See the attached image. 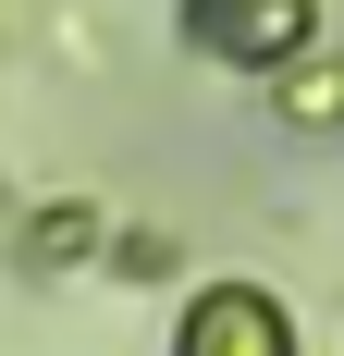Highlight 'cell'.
I'll return each instance as SVG.
<instances>
[{"instance_id":"cell-1","label":"cell","mask_w":344,"mask_h":356,"mask_svg":"<svg viewBox=\"0 0 344 356\" xmlns=\"http://www.w3.org/2000/svg\"><path fill=\"white\" fill-rule=\"evenodd\" d=\"M197 37L234 49V62H283L308 37V0H197Z\"/></svg>"},{"instance_id":"cell-2","label":"cell","mask_w":344,"mask_h":356,"mask_svg":"<svg viewBox=\"0 0 344 356\" xmlns=\"http://www.w3.org/2000/svg\"><path fill=\"white\" fill-rule=\"evenodd\" d=\"M185 356H283V332H271L258 295H209L197 320H185Z\"/></svg>"}]
</instances>
